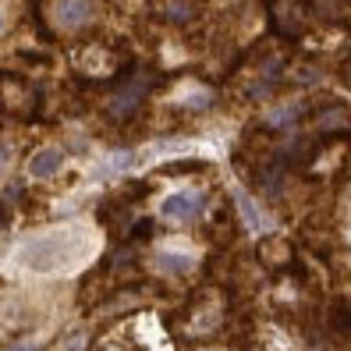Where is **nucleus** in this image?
I'll return each mask as SVG.
<instances>
[{"instance_id":"nucleus-5","label":"nucleus","mask_w":351,"mask_h":351,"mask_svg":"<svg viewBox=\"0 0 351 351\" xmlns=\"http://www.w3.org/2000/svg\"><path fill=\"white\" fill-rule=\"evenodd\" d=\"M259 263L270 266V270H287V266L295 263L291 241H284V238H263L259 241Z\"/></svg>"},{"instance_id":"nucleus-3","label":"nucleus","mask_w":351,"mask_h":351,"mask_svg":"<svg viewBox=\"0 0 351 351\" xmlns=\"http://www.w3.org/2000/svg\"><path fill=\"white\" fill-rule=\"evenodd\" d=\"M96 11H99L96 0H53V4H50L53 25H57V29H64V32L89 25L93 18H96Z\"/></svg>"},{"instance_id":"nucleus-4","label":"nucleus","mask_w":351,"mask_h":351,"mask_svg":"<svg viewBox=\"0 0 351 351\" xmlns=\"http://www.w3.org/2000/svg\"><path fill=\"white\" fill-rule=\"evenodd\" d=\"M199 213H202V192H178L171 199H163V206H160V217L174 220V223H189Z\"/></svg>"},{"instance_id":"nucleus-11","label":"nucleus","mask_w":351,"mask_h":351,"mask_svg":"<svg viewBox=\"0 0 351 351\" xmlns=\"http://www.w3.org/2000/svg\"><path fill=\"white\" fill-rule=\"evenodd\" d=\"M348 138H351V125H348Z\"/></svg>"},{"instance_id":"nucleus-10","label":"nucleus","mask_w":351,"mask_h":351,"mask_svg":"<svg viewBox=\"0 0 351 351\" xmlns=\"http://www.w3.org/2000/svg\"><path fill=\"white\" fill-rule=\"evenodd\" d=\"M0 32H4V14H0Z\"/></svg>"},{"instance_id":"nucleus-1","label":"nucleus","mask_w":351,"mask_h":351,"mask_svg":"<svg viewBox=\"0 0 351 351\" xmlns=\"http://www.w3.org/2000/svg\"><path fill=\"white\" fill-rule=\"evenodd\" d=\"M0 114L11 117H36L39 114V93L25 78L11 71H0Z\"/></svg>"},{"instance_id":"nucleus-2","label":"nucleus","mask_w":351,"mask_h":351,"mask_svg":"<svg viewBox=\"0 0 351 351\" xmlns=\"http://www.w3.org/2000/svg\"><path fill=\"white\" fill-rule=\"evenodd\" d=\"M71 256V238L64 234H47V238H36L22 249V259L32 266V270H53Z\"/></svg>"},{"instance_id":"nucleus-7","label":"nucleus","mask_w":351,"mask_h":351,"mask_svg":"<svg viewBox=\"0 0 351 351\" xmlns=\"http://www.w3.org/2000/svg\"><path fill=\"white\" fill-rule=\"evenodd\" d=\"M128 217H132V202H125V199H107L99 206V220L110 227H121Z\"/></svg>"},{"instance_id":"nucleus-8","label":"nucleus","mask_w":351,"mask_h":351,"mask_svg":"<svg viewBox=\"0 0 351 351\" xmlns=\"http://www.w3.org/2000/svg\"><path fill=\"white\" fill-rule=\"evenodd\" d=\"M189 259L184 256H160V270H167V274H189Z\"/></svg>"},{"instance_id":"nucleus-9","label":"nucleus","mask_w":351,"mask_h":351,"mask_svg":"<svg viewBox=\"0 0 351 351\" xmlns=\"http://www.w3.org/2000/svg\"><path fill=\"white\" fill-rule=\"evenodd\" d=\"M241 213H245V220H249V227L256 231V227H259V217H256V210H252V202H249V199H241Z\"/></svg>"},{"instance_id":"nucleus-6","label":"nucleus","mask_w":351,"mask_h":351,"mask_svg":"<svg viewBox=\"0 0 351 351\" xmlns=\"http://www.w3.org/2000/svg\"><path fill=\"white\" fill-rule=\"evenodd\" d=\"M60 163H64V153H60V149H39L29 160V174L32 178H50V174L60 171Z\"/></svg>"}]
</instances>
